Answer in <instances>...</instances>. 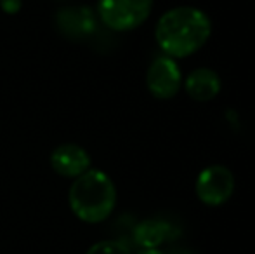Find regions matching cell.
<instances>
[{"instance_id":"obj_1","label":"cell","mask_w":255,"mask_h":254,"mask_svg":"<svg viewBox=\"0 0 255 254\" xmlns=\"http://www.w3.org/2000/svg\"><path fill=\"white\" fill-rule=\"evenodd\" d=\"M212 33V23L196 7H175L160 17L156 42L170 58H184L202 49Z\"/></svg>"},{"instance_id":"obj_2","label":"cell","mask_w":255,"mask_h":254,"mask_svg":"<svg viewBox=\"0 0 255 254\" xmlns=\"http://www.w3.org/2000/svg\"><path fill=\"white\" fill-rule=\"evenodd\" d=\"M117 204V190L108 174L89 169L75 178L70 188V207L85 223H99L111 214Z\"/></svg>"},{"instance_id":"obj_3","label":"cell","mask_w":255,"mask_h":254,"mask_svg":"<svg viewBox=\"0 0 255 254\" xmlns=\"http://www.w3.org/2000/svg\"><path fill=\"white\" fill-rule=\"evenodd\" d=\"M153 0H99V17L117 31L134 30L148 19Z\"/></svg>"},{"instance_id":"obj_4","label":"cell","mask_w":255,"mask_h":254,"mask_svg":"<svg viewBox=\"0 0 255 254\" xmlns=\"http://www.w3.org/2000/svg\"><path fill=\"white\" fill-rule=\"evenodd\" d=\"M233 192H235V176L224 166L207 167L196 180V195L207 206H221L228 202Z\"/></svg>"},{"instance_id":"obj_5","label":"cell","mask_w":255,"mask_h":254,"mask_svg":"<svg viewBox=\"0 0 255 254\" xmlns=\"http://www.w3.org/2000/svg\"><path fill=\"white\" fill-rule=\"evenodd\" d=\"M148 89L158 99H170L179 92L182 84L181 70L170 56H161L151 63L148 70Z\"/></svg>"},{"instance_id":"obj_6","label":"cell","mask_w":255,"mask_h":254,"mask_svg":"<svg viewBox=\"0 0 255 254\" xmlns=\"http://www.w3.org/2000/svg\"><path fill=\"white\" fill-rule=\"evenodd\" d=\"M51 166L57 174L64 178H78L91 167L89 153L75 143H64L57 146L51 155Z\"/></svg>"},{"instance_id":"obj_7","label":"cell","mask_w":255,"mask_h":254,"mask_svg":"<svg viewBox=\"0 0 255 254\" xmlns=\"http://www.w3.org/2000/svg\"><path fill=\"white\" fill-rule=\"evenodd\" d=\"M56 16L59 31L70 38H84L96 30V17L87 7H68Z\"/></svg>"},{"instance_id":"obj_8","label":"cell","mask_w":255,"mask_h":254,"mask_svg":"<svg viewBox=\"0 0 255 254\" xmlns=\"http://www.w3.org/2000/svg\"><path fill=\"white\" fill-rule=\"evenodd\" d=\"M179 235L174 225L161 220H146L139 223L134 230V241L144 249H156L163 242L172 241Z\"/></svg>"},{"instance_id":"obj_9","label":"cell","mask_w":255,"mask_h":254,"mask_svg":"<svg viewBox=\"0 0 255 254\" xmlns=\"http://www.w3.org/2000/svg\"><path fill=\"white\" fill-rule=\"evenodd\" d=\"M184 87L195 101H210L221 92V77L210 68H198L189 73Z\"/></svg>"},{"instance_id":"obj_10","label":"cell","mask_w":255,"mask_h":254,"mask_svg":"<svg viewBox=\"0 0 255 254\" xmlns=\"http://www.w3.org/2000/svg\"><path fill=\"white\" fill-rule=\"evenodd\" d=\"M87 254H130V249L120 241H103L92 246Z\"/></svg>"},{"instance_id":"obj_11","label":"cell","mask_w":255,"mask_h":254,"mask_svg":"<svg viewBox=\"0 0 255 254\" xmlns=\"http://www.w3.org/2000/svg\"><path fill=\"white\" fill-rule=\"evenodd\" d=\"M0 5L5 12H17L21 7V0H0Z\"/></svg>"},{"instance_id":"obj_12","label":"cell","mask_w":255,"mask_h":254,"mask_svg":"<svg viewBox=\"0 0 255 254\" xmlns=\"http://www.w3.org/2000/svg\"><path fill=\"white\" fill-rule=\"evenodd\" d=\"M168 254H195V253L188 251V249H174V251H170Z\"/></svg>"},{"instance_id":"obj_13","label":"cell","mask_w":255,"mask_h":254,"mask_svg":"<svg viewBox=\"0 0 255 254\" xmlns=\"http://www.w3.org/2000/svg\"><path fill=\"white\" fill-rule=\"evenodd\" d=\"M137 254H163V253H160L158 249H142V251Z\"/></svg>"}]
</instances>
